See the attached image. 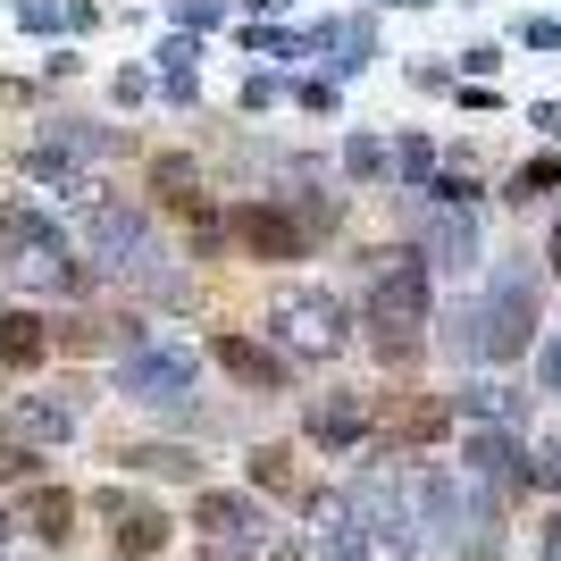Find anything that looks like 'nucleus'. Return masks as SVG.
Here are the masks:
<instances>
[{
  "label": "nucleus",
  "instance_id": "obj_21",
  "mask_svg": "<svg viewBox=\"0 0 561 561\" xmlns=\"http://www.w3.org/2000/svg\"><path fill=\"white\" fill-rule=\"evenodd\" d=\"M453 427V402L445 394H411V402H394V436L402 445H436Z\"/></svg>",
  "mask_w": 561,
  "mask_h": 561
},
{
  "label": "nucleus",
  "instance_id": "obj_34",
  "mask_svg": "<svg viewBox=\"0 0 561 561\" xmlns=\"http://www.w3.org/2000/svg\"><path fill=\"white\" fill-rule=\"evenodd\" d=\"M202 561H243V545H202Z\"/></svg>",
  "mask_w": 561,
  "mask_h": 561
},
{
  "label": "nucleus",
  "instance_id": "obj_15",
  "mask_svg": "<svg viewBox=\"0 0 561 561\" xmlns=\"http://www.w3.org/2000/svg\"><path fill=\"white\" fill-rule=\"evenodd\" d=\"M151 193H160L168 210H185V218L210 210V193H202V160H185V151H160V160H151Z\"/></svg>",
  "mask_w": 561,
  "mask_h": 561
},
{
  "label": "nucleus",
  "instance_id": "obj_16",
  "mask_svg": "<svg viewBox=\"0 0 561 561\" xmlns=\"http://www.w3.org/2000/svg\"><path fill=\"white\" fill-rule=\"evenodd\" d=\"M18 528H34L43 545H68V537H76V494H68V486H34V494L18 503Z\"/></svg>",
  "mask_w": 561,
  "mask_h": 561
},
{
  "label": "nucleus",
  "instance_id": "obj_3",
  "mask_svg": "<svg viewBox=\"0 0 561 561\" xmlns=\"http://www.w3.org/2000/svg\"><path fill=\"white\" fill-rule=\"evenodd\" d=\"M537 268L528 260H494V285L478 294V352L486 360H519V352H537Z\"/></svg>",
  "mask_w": 561,
  "mask_h": 561
},
{
  "label": "nucleus",
  "instance_id": "obj_8",
  "mask_svg": "<svg viewBox=\"0 0 561 561\" xmlns=\"http://www.w3.org/2000/svg\"><path fill=\"white\" fill-rule=\"evenodd\" d=\"M227 234L243 243V260H310V243H319V234L294 218V202H277V193H268V202H243V210L227 218Z\"/></svg>",
  "mask_w": 561,
  "mask_h": 561
},
{
  "label": "nucleus",
  "instance_id": "obj_18",
  "mask_svg": "<svg viewBox=\"0 0 561 561\" xmlns=\"http://www.w3.org/2000/svg\"><path fill=\"white\" fill-rule=\"evenodd\" d=\"M50 352V328L34 310H0V369H43Z\"/></svg>",
  "mask_w": 561,
  "mask_h": 561
},
{
  "label": "nucleus",
  "instance_id": "obj_20",
  "mask_svg": "<svg viewBox=\"0 0 561 561\" xmlns=\"http://www.w3.org/2000/svg\"><path fill=\"white\" fill-rule=\"evenodd\" d=\"M25 176H34V185H50L59 202H93V176H84V168H76L68 151H59V142H43V151H25Z\"/></svg>",
  "mask_w": 561,
  "mask_h": 561
},
{
  "label": "nucleus",
  "instance_id": "obj_31",
  "mask_svg": "<svg viewBox=\"0 0 561 561\" xmlns=\"http://www.w3.org/2000/svg\"><path fill=\"white\" fill-rule=\"evenodd\" d=\"M537 377H545V394H561V335L537 352Z\"/></svg>",
  "mask_w": 561,
  "mask_h": 561
},
{
  "label": "nucleus",
  "instance_id": "obj_2",
  "mask_svg": "<svg viewBox=\"0 0 561 561\" xmlns=\"http://www.w3.org/2000/svg\"><path fill=\"white\" fill-rule=\"evenodd\" d=\"M84 252H93V268L101 277H117V285H135V294H151V302H185L193 285L168 268V252H160V234H151V218L142 210H126V202H84Z\"/></svg>",
  "mask_w": 561,
  "mask_h": 561
},
{
  "label": "nucleus",
  "instance_id": "obj_32",
  "mask_svg": "<svg viewBox=\"0 0 561 561\" xmlns=\"http://www.w3.org/2000/svg\"><path fill=\"white\" fill-rule=\"evenodd\" d=\"M528 117H537L545 135H561V101H537V110H528Z\"/></svg>",
  "mask_w": 561,
  "mask_h": 561
},
{
  "label": "nucleus",
  "instance_id": "obj_17",
  "mask_svg": "<svg viewBox=\"0 0 561 561\" xmlns=\"http://www.w3.org/2000/svg\"><path fill=\"white\" fill-rule=\"evenodd\" d=\"M310 43L335 50V76H360V68L377 59V25H369V18H335V25H319Z\"/></svg>",
  "mask_w": 561,
  "mask_h": 561
},
{
  "label": "nucleus",
  "instance_id": "obj_38",
  "mask_svg": "<svg viewBox=\"0 0 561 561\" xmlns=\"http://www.w3.org/2000/svg\"><path fill=\"white\" fill-rule=\"evenodd\" d=\"M394 9H427V0H394Z\"/></svg>",
  "mask_w": 561,
  "mask_h": 561
},
{
  "label": "nucleus",
  "instance_id": "obj_24",
  "mask_svg": "<svg viewBox=\"0 0 561 561\" xmlns=\"http://www.w3.org/2000/svg\"><path fill=\"white\" fill-rule=\"evenodd\" d=\"M386 168H394L402 185H427V176H436V151H427V135H402L394 151H386Z\"/></svg>",
  "mask_w": 561,
  "mask_h": 561
},
{
  "label": "nucleus",
  "instance_id": "obj_10",
  "mask_svg": "<svg viewBox=\"0 0 561 561\" xmlns=\"http://www.w3.org/2000/svg\"><path fill=\"white\" fill-rule=\"evenodd\" d=\"M193 519H202V537H210V545H260V537H268V512H260L252 494H227V486L193 494Z\"/></svg>",
  "mask_w": 561,
  "mask_h": 561
},
{
  "label": "nucleus",
  "instance_id": "obj_26",
  "mask_svg": "<svg viewBox=\"0 0 561 561\" xmlns=\"http://www.w3.org/2000/svg\"><path fill=\"white\" fill-rule=\"evenodd\" d=\"M344 168H352V176H386V142L352 135V142H344Z\"/></svg>",
  "mask_w": 561,
  "mask_h": 561
},
{
  "label": "nucleus",
  "instance_id": "obj_19",
  "mask_svg": "<svg viewBox=\"0 0 561 561\" xmlns=\"http://www.w3.org/2000/svg\"><path fill=\"white\" fill-rule=\"evenodd\" d=\"M117 469H142V478H185V486H202V453H193V445H117Z\"/></svg>",
  "mask_w": 561,
  "mask_h": 561
},
{
  "label": "nucleus",
  "instance_id": "obj_22",
  "mask_svg": "<svg viewBox=\"0 0 561 561\" xmlns=\"http://www.w3.org/2000/svg\"><path fill=\"white\" fill-rule=\"evenodd\" d=\"M252 486H260V494H302L294 453H285V445H260V453H252Z\"/></svg>",
  "mask_w": 561,
  "mask_h": 561
},
{
  "label": "nucleus",
  "instance_id": "obj_1",
  "mask_svg": "<svg viewBox=\"0 0 561 561\" xmlns=\"http://www.w3.org/2000/svg\"><path fill=\"white\" fill-rule=\"evenodd\" d=\"M360 328H369V352L386 369H411L427 352V260L420 252H369Z\"/></svg>",
  "mask_w": 561,
  "mask_h": 561
},
{
  "label": "nucleus",
  "instance_id": "obj_9",
  "mask_svg": "<svg viewBox=\"0 0 561 561\" xmlns=\"http://www.w3.org/2000/svg\"><path fill=\"white\" fill-rule=\"evenodd\" d=\"M210 360L243 386V394H285L294 386V360H285L277 344H260V335H234V328H218L210 335Z\"/></svg>",
  "mask_w": 561,
  "mask_h": 561
},
{
  "label": "nucleus",
  "instance_id": "obj_23",
  "mask_svg": "<svg viewBox=\"0 0 561 561\" xmlns=\"http://www.w3.org/2000/svg\"><path fill=\"white\" fill-rule=\"evenodd\" d=\"M436 344H445L453 360H486V352H478V302H453L445 328H436Z\"/></svg>",
  "mask_w": 561,
  "mask_h": 561
},
{
  "label": "nucleus",
  "instance_id": "obj_6",
  "mask_svg": "<svg viewBox=\"0 0 561 561\" xmlns=\"http://www.w3.org/2000/svg\"><path fill=\"white\" fill-rule=\"evenodd\" d=\"M0 234H9V277L18 285H34V294H84V268L68 260V234L50 227V218H34V210L9 202Z\"/></svg>",
  "mask_w": 561,
  "mask_h": 561
},
{
  "label": "nucleus",
  "instance_id": "obj_28",
  "mask_svg": "<svg viewBox=\"0 0 561 561\" xmlns=\"http://www.w3.org/2000/svg\"><path fill=\"white\" fill-rule=\"evenodd\" d=\"M519 43H528V50H561V18H528V25H519Z\"/></svg>",
  "mask_w": 561,
  "mask_h": 561
},
{
  "label": "nucleus",
  "instance_id": "obj_36",
  "mask_svg": "<svg viewBox=\"0 0 561 561\" xmlns=\"http://www.w3.org/2000/svg\"><path fill=\"white\" fill-rule=\"evenodd\" d=\"M9 445H18V436H9V427H0V453H9Z\"/></svg>",
  "mask_w": 561,
  "mask_h": 561
},
{
  "label": "nucleus",
  "instance_id": "obj_37",
  "mask_svg": "<svg viewBox=\"0 0 561 561\" xmlns=\"http://www.w3.org/2000/svg\"><path fill=\"white\" fill-rule=\"evenodd\" d=\"M9 528H18V519H9V512H0V537H9Z\"/></svg>",
  "mask_w": 561,
  "mask_h": 561
},
{
  "label": "nucleus",
  "instance_id": "obj_12",
  "mask_svg": "<svg viewBox=\"0 0 561 561\" xmlns=\"http://www.w3.org/2000/svg\"><path fill=\"white\" fill-rule=\"evenodd\" d=\"M302 436H310L319 453H352L360 436H369V402H360V394H344V386H335V394H310Z\"/></svg>",
  "mask_w": 561,
  "mask_h": 561
},
{
  "label": "nucleus",
  "instance_id": "obj_33",
  "mask_svg": "<svg viewBox=\"0 0 561 561\" xmlns=\"http://www.w3.org/2000/svg\"><path fill=\"white\" fill-rule=\"evenodd\" d=\"M545 561H561V512L545 519Z\"/></svg>",
  "mask_w": 561,
  "mask_h": 561
},
{
  "label": "nucleus",
  "instance_id": "obj_5",
  "mask_svg": "<svg viewBox=\"0 0 561 561\" xmlns=\"http://www.w3.org/2000/svg\"><path fill=\"white\" fill-rule=\"evenodd\" d=\"M193 377H202L193 344H160V335H142V344L117 352V394L142 402V411H185V402H193Z\"/></svg>",
  "mask_w": 561,
  "mask_h": 561
},
{
  "label": "nucleus",
  "instance_id": "obj_4",
  "mask_svg": "<svg viewBox=\"0 0 561 561\" xmlns=\"http://www.w3.org/2000/svg\"><path fill=\"white\" fill-rule=\"evenodd\" d=\"M352 335V310L335 302V294H319V285H294V294H277V310H268V344L285 352V360H335Z\"/></svg>",
  "mask_w": 561,
  "mask_h": 561
},
{
  "label": "nucleus",
  "instance_id": "obj_35",
  "mask_svg": "<svg viewBox=\"0 0 561 561\" xmlns=\"http://www.w3.org/2000/svg\"><path fill=\"white\" fill-rule=\"evenodd\" d=\"M545 268H553V277H561V227H553V243H545Z\"/></svg>",
  "mask_w": 561,
  "mask_h": 561
},
{
  "label": "nucleus",
  "instance_id": "obj_14",
  "mask_svg": "<svg viewBox=\"0 0 561 561\" xmlns=\"http://www.w3.org/2000/svg\"><path fill=\"white\" fill-rule=\"evenodd\" d=\"M101 512L117 519V561H151V553H168V512H151V503H126V494H93Z\"/></svg>",
  "mask_w": 561,
  "mask_h": 561
},
{
  "label": "nucleus",
  "instance_id": "obj_30",
  "mask_svg": "<svg viewBox=\"0 0 561 561\" xmlns=\"http://www.w3.org/2000/svg\"><path fill=\"white\" fill-rule=\"evenodd\" d=\"M494 68H503V50H494V43H478V50H461V76H494Z\"/></svg>",
  "mask_w": 561,
  "mask_h": 561
},
{
  "label": "nucleus",
  "instance_id": "obj_13",
  "mask_svg": "<svg viewBox=\"0 0 561 561\" xmlns=\"http://www.w3.org/2000/svg\"><path fill=\"white\" fill-rule=\"evenodd\" d=\"M76 420H84V386H59V394H25L9 436H34V445H68Z\"/></svg>",
  "mask_w": 561,
  "mask_h": 561
},
{
  "label": "nucleus",
  "instance_id": "obj_25",
  "mask_svg": "<svg viewBox=\"0 0 561 561\" xmlns=\"http://www.w3.org/2000/svg\"><path fill=\"white\" fill-rule=\"evenodd\" d=\"M545 193H561V160H528L512 176V193H503V202H545Z\"/></svg>",
  "mask_w": 561,
  "mask_h": 561
},
{
  "label": "nucleus",
  "instance_id": "obj_29",
  "mask_svg": "<svg viewBox=\"0 0 561 561\" xmlns=\"http://www.w3.org/2000/svg\"><path fill=\"white\" fill-rule=\"evenodd\" d=\"M176 18H185V25H218V18H227V0H176Z\"/></svg>",
  "mask_w": 561,
  "mask_h": 561
},
{
  "label": "nucleus",
  "instance_id": "obj_27",
  "mask_svg": "<svg viewBox=\"0 0 561 561\" xmlns=\"http://www.w3.org/2000/svg\"><path fill=\"white\" fill-rule=\"evenodd\" d=\"M18 18L34 25V34H50V25H68V9H59V0H18Z\"/></svg>",
  "mask_w": 561,
  "mask_h": 561
},
{
  "label": "nucleus",
  "instance_id": "obj_11",
  "mask_svg": "<svg viewBox=\"0 0 561 561\" xmlns=\"http://www.w3.org/2000/svg\"><path fill=\"white\" fill-rule=\"evenodd\" d=\"M461 461H469V478H478L486 494H503V486H528V453H519V436H512V427H469Z\"/></svg>",
  "mask_w": 561,
  "mask_h": 561
},
{
  "label": "nucleus",
  "instance_id": "obj_7",
  "mask_svg": "<svg viewBox=\"0 0 561 561\" xmlns=\"http://www.w3.org/2000/svg\"><path fill=\"white\" fill-rule=\"evenodd\" d=\"M411 234H420V243H411V252L427 260V277H469V268H478V210H453V202H436V210H411Z\"/></svg>",
  "mask_w": 561,
  "mask_h": 561
}]
</instances>
